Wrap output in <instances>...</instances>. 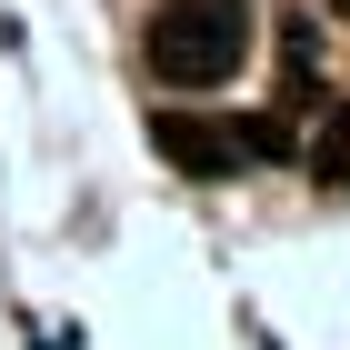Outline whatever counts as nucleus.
Listing matches in <instances>:
<instances>
[{
  "instance_id": "1",
  "label": "nucleus",
  "mask_w": 350,
  "mask_h": 350,
  "mask_svg": "<svg viewBox=\"0 0 350 350\" xmlns=\"http://www.w3.org/2000/svg\"><path fill=\"white\" fill-rule=\"evenodd\" d=\"M140 51L170 90H220L250 60V0H161Z\"/></svg>"
},
{
  "instance_id": "3",
  "label": "nucleus",
  "mask_w": 350,
  "mask_h": 350,
  "mask_svg": "<svg viewBox=\"0 0 350 350\" xmlns=\"http://www.w3.org/2000/svg\"><path fill=\"white\" fill-rule=\"evenodd\" d=\"M300 161H310V180H321V190L350 180V100L321 110V131H310V150H300Z\"/></svg>"
},
{
  "instance_id": "4",
  "label": "nucleus",
  "mask_w": 350,
  "mask_h": 350,
  "mask_svg": "<svg viewBox=\"0 0 350 350\" xmlns=\"http://www.w3.org/2000/svg\"><path fill=\"white\" fill-rule=\"evenodd\" d=\"M241 150H250V161H280V150H291V120H250Z\"/></svg>"
},
{
  "instance_id": "2",
  "label": "nucleus",
  "mask_w": 350,
  "mask_h": 350,
  "mask_svg": "<svg viewBox=\"0 0 350 350\" xmlns=\"http://www.w3.org/2000/svg\"><path fill=\"white\" fill-rule=\"evenodd\" d=\"M150 140H161V161L190 170V180L241 170V131H230V120H211V110H150Z\"/></svg>"
},
{
  "instance_id": "5",
  "label": "nucleus",
  "mask_w": 350,
  "mask_h": 350,
  "mask_svg": "<svg viewBox=\"0 0 350 350\" xmlns=\"http://www.w3.org/2000/svg\"><path fill=\"white\" fill-rule=\"evenodd\" d=\"M330 10H340V21H350V0H330Z\"/></svg>"
}]
</instances>
